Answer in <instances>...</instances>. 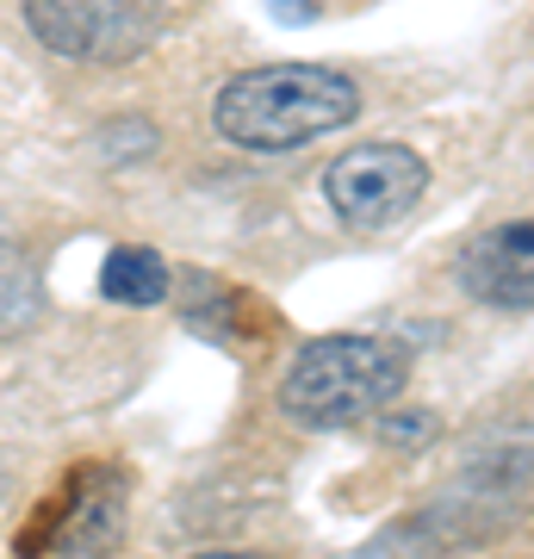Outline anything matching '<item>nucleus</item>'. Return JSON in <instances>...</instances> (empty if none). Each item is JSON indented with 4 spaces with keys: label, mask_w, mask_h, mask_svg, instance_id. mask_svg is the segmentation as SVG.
Here are the masks:
<instances>
[{
    "label": "nucleus",
    "mask_w": 534,
    "mask_h": 559,
    "mask_svg": "<svg viewBox=\"0 0 534 559\" xmlns=\"http://www.w3.org/2000/svg\"><path fill=\"white\" fill-rule=\"evenodd\" d=\"M360 112V87L323 62H274L249 69L218 94V131L242 150H298L342 131Z\"/></svg>",
    "instance_id": "nucleus-1"
},
{
    "label": "nucleus",
    "mask_w": 534,
    "mask_h": 559,
    "mask_svg": "<svg viewBox=\"0 0 534 559\" xmlns=\"http://www.w3.org/2000/svg\"><path fill=\"white\" fill-rule=\"evenodd\" d=\"M423 187H429V168L404 143H360V150L330 162V175H323V193L336 205V218H348L355 230L397 224L423 200Z\"/></svg>",
    "instance_id": "nucleus-4"
},
{
    "label": "nucleus",
    "mask_w": 534,
    "mask_h": 559,
    "mask_svg": "<svg viewBox=\"0 0 534 559\" xmlns=\"http://www.w3.org/2000/svg\"><path fill=\"white\" fill-rule=\"evenodd\" d=\"M460 286L497 311H529L534 305V224H497L460 255Z\"/></svg>",
    "instance_id": "nucleus-6"
},
{
    "label": "nucleus",
    "mask_w": 534,
    "mask_h": 559,
    "mask_svg": "<svg viewBox=\"0 0 534 559\" xmlns=\"http://www.w3.org/2000/svg\"><path fill=\"white\" fill-rule=\"evenodd\" d=\"M119 540H124V473L119 466H87V473H75L62 510H50V535L25 540V547L32 554L57 547L69 559H99V554H112Z\"/></svg>",
    "instance_id": "nucleus-5"
},
{
    "label": "nucleus",
    "mask_w": 534,
    "mask_h": 559,
    "mask_svg": "<svg viewBox=\"0 0 534 559\" xmlns=\"http://www.w3.org/2000/svg\"><path fill=\"white\" fill-rule=\"evenodd\" d=\"M411 380V355L385 336H317L280 380L286 417L305 429H348L379 417Z\"/></svg>",
    "instance_id": "nucleus-2"
},
{
    "label": "nucleus",
    "mask_w": 534,
    "mask_h": 559,
    "mask_svg": "<svg viewBox=\"0 0 534 559\" xmlns=\"http://www.w3.org/2000/svg\"><path fill=\"white\" fill-rule=\"evenodd\" d=\"M38 274H32V255H25L13 237H0V336H13L38 318Z\"/></svg>",
    "instance_id": "nucleus-8"
},
{
    "label": "nucleus",
    "mask_w": 534,
    "mask_h": 559,
    "mask_svg": "<svg viewBox=\"0 0 534 559\" xmlns=\"http://www.w3.org/2000/svg\"><path fill=\"white\" fill-rule=\"evenodd\" d=\"M99 293L119 305H162L168 299V261L156 249H138V242H124L106 255V274H99Z\"/></svg>",
    "instance_id": "nucleus-7"
},
{
    "label": "nucleus",
    "mask_w": 534,
    "mask_h": 559,
    "mask_svg": "<svg viewBox=\"0 0 534 559\" xmlns=\"http://www.w3.org/2000/svg\"><path fill=\"white\" fill-rule=\"evenodd\" d=\"M193 559H261V554H193Z\"/></svg>",
    "instance_id": "nucleus-9"
},
{
    "label": "nucleus",
    "mask_w": 534,
    "mask_h": 559,
    "mask_svg": "<svg viewBox=\"0 0 534 559\" xmlns=\"http://www.w3.org/2000/svg\"><path fill=\"white\" fill-rule=\"evenodd\" d=\"M162 0H25V25L44 50L69 62L119 69L162 38Z\"/></svg>",
    "instance_id": "nucleus-3"
}]
</instances>
